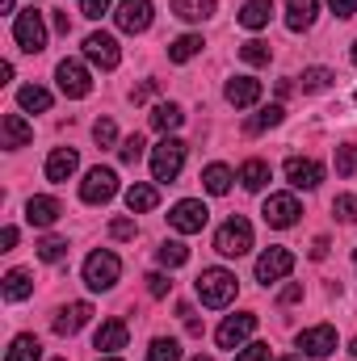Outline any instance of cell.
<instances>
[{
    "label": "cell",
    "mask_w": 357,
    "mask_h": 361,
    "mask_svg": "<svg viewBox=\"0 0 357 361\" xmlns=\"http://www.w3.org/2000/svg\"><path fill=\"white\" fill-rule=\"evenodd\" d=\"M198 298H202V307H227L231 298H236V290H240V281H236V273L227 269H202L198 273Z\"/></svg>",
    "instance_id": "cell-1"
},
{
    "label": "cell",
    "mask_w": 357,
    "mask_h": 361,
    "mask_svg": "<svg viewBox=\"0 0 357 361\" xmlns=\"http://www.w3.org/2000/svg\"><path fill=\"white\" fill-rule=\"evenodd\" d=\"M181 169H185V143L164 135L156 147H152V177L156 180H177Z\"/></svg>",
    "instance_id": "cell-2"
},
{
    "label": "cell",
    "mask_w": 357,
    "mask_h": 361,
    "mask_svg": "<svg viewBox=\"0 0 357 361\" xmlns=\"http://www.w3.org/2000/svg\"><path fill=\"white\" fill-rule=\"evenodd\" d=\"M253 248V223L248 219H227L219 231H214V252H223V257H244Z\"/></svg>",
    "instance_id": "cell-3"
},
{
    "label": "cell",
    "mask_w": 357,
    "mask_h": 361,
    "mask_svg": "<svg viewBox=\"0 0 357 361\" xmlns=\"http://www.w3.org/2000/svg\"><path fill=\"white\" fill-rule=\"evenodd\" d=\"M13 38H17V47L25 55H38L47 47V21H42V13H34V8L17 13L13 17Z\"/></svg>",
    "instance_id": "cell-4"
},
{
    "label": "cell",
    "mask_w": 357,
    "mask_h": 361,
    "mask_svg": "<svg viewBox=\"0 0 357 361\" xmlns=\"http://www.w3.org/2000/svg\"><path fill=\"white\" fill-rule=\"evenodd\" d=\"M118 273H122V261L101 248V252H92L89 261H85V286L89 290H114L118 286Z\"/></svg>",
    "instance_id": "cell-5"
},
{
    "label": "cell",
    "mask_w": 357,
    "mask_h": 361,
    "mask_svg": "<svg viewBox=\"0 0 357 361\" xmlns=\"http://www.w3.org/2000/svg\"><path fill=\"white\" fill-rule=\"evenodd\" d=\"M55 85H59L63 97H72V101H80V97H89V92H92L89 68H85L80 59H63V63L55 68Z\"/></svg>",
    "instance_id": "cell-6"
},
{
    "label": "cell",
    "mask_w": 357,
    "mask_h": 361,
    "mask_svg": "<svg viewBox=\"0 0 357 361\" xmlns=\"http://www.w3.org/2000/svg\"><path fill=\"white\" fill-rule=\"evenodd\" d=\"M253 332H257V315H253V311H240V315H227V319L219 324L214 341H219V349H231V353H236Z\"/></svg>",
    "instance_id": "cell-7"
},
{
    "label": "cell",
    "mask_w": 357,
    "mask_h": 361,
    "mask_svg": "<svg viewBox=\"0 0 357 361\" xmlns=\"http://www.w3.org/2000/svg\"><path fill=\"white\" fill-rule=\"evenodd\" d=\"M114 193H118V173H114V169H101V164H97V169H89V177L80 180V197H85L89 206H105Z\"/></svg>",
    "instance_id": "cell-8"
},
{
    "label": "cell",
    "mask_w": 357,
    "mask_h": 361,
    "mask_svg": "<svg viewBox=\"0 0 357 361\" xmlns=\"http://www.w3.org/2000/svg\"><path fill=\"white\" fill-rule=\"evenodd\" d=\"M265 223L269 227H277V231H286V227H294L298 223V214H303V206H298V197L294 193H269L265 202Z\"/></svg>",
    "instance_id": "cell-9"
},
{
    "label": "cell",
    "mask_w": 357,
    "mask_h": 361,
    "mask_svg": "<svg viewBox=\"0 0 357 361\" xmlns=\"http://www.w3.org/2000/svg\"><path fill=\"white\" fill-rule=\"evenodd\" d=\"M290 269H294V252H290V248H265V252L257 257V281H261V286L282 281Z\"/></svg>",
    "instance_id": "cell-10"
},
{
    "label": "cell",
    "mask_w": 357,
    "mask_h": 361,
    "mask_svg": "<svg viewBox=\"0 0 357 361\" xmlns=\"http://www.w3.org/2000/svg\"><path fill=\"white\" fill-rule=\"evenodd\" d=\"M85 59L89 63H97V68H118V59H122V51H118V38L114 34H105V30H97V34H89L85 38Z\"/></svg>",
    "instance_id": "cell-11"
},
{
    "label": "cell",
    "mask_w": 357,
    "mask_h": 361,
    "mask_svg": "<svg viewBox=\"0 0 357 361\" xmlns=\"http://www.w3.org/2000/svg\"><path fill=\"white\" fill-rule=\"evenodd\" d=\"M206 219H210V210H206L202 202H193V197H185V202H177V206L169 210V223H173V231H181V235L202 231V227H206Z\"/></svg>",
    "instance_id": "cell-12"
},
{
    "label": "cell",
    "mask_w": 357,
    "mask_h": 361,
    "mask_svg": "<svg viewBox=\"0 0 357 361\" xmlns=\"http://www.w3.org/2000/svg\"><path fill=\"white\" fill-rule=\"evenodd\" d=\"M114 21H118L122 34H143L152 25V0H122L118 13H114Z\"/></svg>",
    "instance_id": "cell-13"
},
{
    "label": "cell",
    "mask_w": 357,
    "mask_h": 361,
    "mask_svg": "<svg viewBox=\"0 0 357 361\" xmlns=\"http://www.w3.org/2000/svg\"><path fill=\"white\" fill-rule=\"evenodd\" d=\"M286 180L294 189H315L324 180V164L320 160H307V156H290L286 160Z\"/></svg>",
    "instance_id": "cell-14"
},
{
    "label": "cell",
    "mask_w": 357,
    "mask_h": 361,
    "mask_svg": "<svg viewBox=\"0 0 357 361\" xmlns=\"http://www.w3.org/2000/svg\"><path fill=\"white\" fill-rule=\"evenodd\" d=\"M298 349H303L307 357H328V353L337 349V328H328V324L303 328V332H298Z\"/></svg>",
    "instance_id": "cell-15"
},
{
    "label": "cell",
    "mask_w": 357,
    "mask_h": 361,
    "mask_svg": "<svg viewBox=\"0 0 357 361\" xmlns=\"http://www.w3.org/2000/svg\"><path fill=\"white\" fill-rule=\"evenodd\" d=\"M30 139H34V126H30L21 114H4V118H0V147L17 152V147H25Z\"/></svg>",
    "instance_id": "cell-16"
},
{
    "label": "cell",
    "mask_w": 357,
    "mask_h": 361,
    "mask_svg": "<svg viewBox=\"0 0 357 361\" xmlns=\"http://www.w3.org/2000/svg\"><path fill=\"white\" fill-rule=\"evenodd\" d=\"M76 169H80L76 147H55V152L47 156V180H55V185L72 180V177H76Z\"/></svg>",
    "instance_id": "cell-17"
},
{
    "label": "cell",
    "mask_w": 357,
    "mask_h": 361,
    "mask_svg": "<svg viewBox=\"0 0 357 361\" xmlns=\"http://www.w3.org/2000/svg\"><path fill=\"white\" fill-rule=\"evenodd\" d=\"M223 97H227V105L248 109V105H257V101H261V80H253V76H231V80H227V89H223Z\"/></svg>",
    "instance_id": "cell-18"
},
{
    "label": "cell",
    "mask_w": 357,
    "mask_h": 361,
    "mask_svg": "<svg viewBox=\"0 0 357 361\" xmlns=\"http://www.w3.org/2000/svg\"><path fill=\"white\" fill-rule=\"evenodd\" d=\"M59 214H63V206H59L55 197H42V193H38V197L25 202V223H30V227H55Z\"/></svg>",
    "instance_id": "cell-19"
},
{
    "label": "cell",
    "mask_w": 357,
    "mask_h": 361,
    "mask_svg": "<svg viewBox=\"0 0 357 361\" xmlns=\"http://www.w3.org/2000/svg\"><path fill=\"white\" fill-rule=\"evenodd\" d=\"M89 319H92L89 302H68V307H59V315H55V332H59V336H76Z\"/></svg>",
    "instance_id": "cell-20"
},
{
    "label": "cell",
    "mask_w": 357,
    "mask_h": 361,
    "mask_svg": "<svg viewBox=\"0 0 357 361\" xmlns=\"http://www.w3.org/2000/svg\"><path fill=\"white\" fill-rule=\"evenodd\" d=\"M126 324L122 319H105L101 328H97V336H92V349H101V353H118V349H126Z\"/></svg>",
    "instance_id": "cell-21"
},
{
    "label": "cell",
    "mask_w": 357,
    "mask_h": 361,
    "mask_svg": "<svg viewBox=\"0 0 357 361\" xmlns=\"http://www.w3.org/2000/svg\"><path fill=\"white\" fill-rule=\"evenodd\" d=\"M315 13H320V0H286V25H290L294 34L311 30Z\"/></svg>",
    "instance_id": "cell-22"
},
{
    "label": "cell",
    "mask_w": 357,
    "mask_h": 361,
    "mask_svg": "<svg viewBox=\"0 0 357 361\" xmlns=\"http://www.w3.org/2000/svg\"><path fill=\"white\" fill-rule=\"evenodd\" d=\"M269 177H273V169H269L265 160H244L240 173H236V180H240L248 193H261V189L269 185Z\"/></svg>",
    "instance_id": "cell-23"
},
{
    "label": "cell",
    "mask_w": 357,
    "mask_h": 361,
    "mask_svg": "<svg viewBox=\"0 0 357 361\" xmlns=\"http://www.w3.org/2000/svg\"><path fill=\"white\" fill-rule=\"evenodd\" d=\"M156 202H160L156 185H143V180H135V185L126 189V210H131V214H147V210H156Z\"/></svg>",
    "instance_id": "cell-24"
},
{
    "label": "cell",
    "mask_w": 357,
    "mask_h": 361,
    "mask_svg": "<svg viewBox=\"0 0 357 361\" xmlns=\"http://www.w3.org/2000/svg\"><path fill=\"white\" fill-rule=\"evenodd\" d=\"M269 17H273V0H244V8H240L244 30H265Z\"/></svg>",
    "instance_id": "cell-25"
},
{
    "label": "cell",
    "mask_w": 357,
    "mask_h": 361,
    "mask_svg": "<svg viewBox=\"0 0 357 361\" xmlns=\"http://www.w3.org/2000/svg\"><path fill=\"white\" fill-rule=\"evenodd\" d=\"M30 294H34L30 269H8L4 273V298H8V302H21V298H30Z\"/></svg>",
    "instance_id": "cell-26"
},
{
    "label": "cell",
    "mask_w": 357,
    "mask_h": 361,
    "mask_svg": "<svg viewBox=\"0 0 357 361\" xmlns=\"http://www.w3.org/2000/svg\"><path fill=\"white\" fill-rule=\"evenodd\" d=\"M181 122H185V109H181L177 101H160V105L152 109V126H156V130H164V135H169V130H177Z\"/></svg>",
    "instance_id": "cell-27"
},
{
    "label": "cell",
    "mask_w": 357,
    "mask_h": 361,
    "mask_svg": "<svg viewBox=\"0 0 357 361\" xmlns=\"http://www.w3.org/2000/svg\"><path fill=\"white\" fill-rule=\"evenodd\" d=\"M202 47H206L202 34H181V38L169 42V59H173V63H189L193 55H202Z\"/></svg>",
    "instance_id": "cell-28"
},
{
    "label": "cell",
    "mask_w": 357,
    "mask_h": 361,
    "mask_svg": "<svg viewBox=\"0 0 357 361\" xmlns=\"http://www.w3.org/2000/svg\"><path fill=\"white\" fill-rule=\"evenodd\" d=\"M282 118H286V109H282V105H265V109H257V114L244 122V135H261V130H273V126H282Z\"/></svg>",
    "instance_id": "cell-29"
},
{
    "label": "cell",
    "mask_w": 357,
    "mask_h": 361,
    "mask_svg": "<svg viewBox=\"0 0 357 361\" xmlns=\"http://www.w3.org/2000/svg\"><path fill=\"white\" fill-rule=\"evenodd\" d=\"M17 105L30 109V114H47L51 109V92L42 85H25V89H17Z\"/></svg>",
    "instance_id": "cell-30"
},
{
    "label": "cell",
    "mask_w": 357,
    "mask_h": 361,
    "mask_svg": "<svg viewBox=\"0 0 357 361\" xmlns=\"http://www.w3.org/2000/svg\"><path fill=\"white\" fill-rule=\"evenodd\" d=\"M4 361H42V345H38V336H17L13 345H8V353H4Z\"/></svg>",
    "instance_id": "cell-31"
},
{
    "label": "cell",
    "mask_w": 357,
    "mask_h": 361,
    "mask_svg": "<svg viewBox=\"0 0 357 361\" xmlns=\"http://www.w3.org/2000/svg\"><path fill=\"white\" fill-rule=\"evenodd\" d=\"M173 13L181 21H206L214 17V0H173Z\"/></svg>",
    "instance_id": "cell-32"
},
{
    "label": "cell",
    "mask_w": 357,
    "mask_h": 361,
    "mask_svg": "<svg viewBox=\"0 0 357 361\" xmlns=\"http://www.w3.org/2000/svg\"><path fill=\"white\" fill-rule=\"evenodd\" d=\"M231 169H227V164H210V169H206V173H202V185H206V193H214V197H223V193H227V189H231Z\"/></svg>",
    "instance_id": "cell-33"
},
{
    "label": "cell",
    "mask_w": 357,
    "mask_h": 361,
    "mask_svg": "<svg viewBox=\"0 0 357 361\" xmlns=\"http://www.w3.org/2000/svg\"><path fill=\"white\" fill-rule=\"evenodd\" d=\"M332 80H337V72H332V68H307V72L298 76L303 92H324V89H332Z\"/></svg>",
    "instance_id": "cell-34"
},
{
    "label": "cell",
    "mask_w": 357,
    "mask_h": 361,
    "mask_svg": "<svg viewBox=\"0 0 357 361\" xmlns=\"http://www.w3.org/2000/svg\"><path fill=\"white\" fill-rule=\"evenodd\" d=\"M156 257H160V265H164V269H181V265L189 261V248H185L181 240H164V244L156 248Z\"/></svg>",
    "instance_id": "cell-35"
},
{
    "label": "cell",
    "mask_w": 357,
    "mask_h": 361,
    "mask_svg": "<svg viewBox=\"0 0 357 361\" xmlns=\"http://www.w3.org/2000/svg\"><path fill=\"white\" fill-rule=\"evenodd\" d=\"M240 59H244V63H253V68H265L269 59H273V47L261 42V38H248V42L240 47Z\"/></svg>",
    "instance_id": "cell-36"
},
{
    "label": "cell",
    "mask_w": 357,
    "mask_h": 361,
    "mask_svg": "<svg viewBox=\"0 0 357 361\" xmlns=\"http://www.w3.org/2000/svg\"><path fill=\"white\" fill-rule=\"evenodd\" d=\"M147 361H181V345L173 336H156L147 345Z\"/></svg>",
    "instance_id": "cell-37"
},
{
    "label": "cell",
    "mask_w": 357,
    "mask_h": 361,
    "mask_svg": "<svg viewBox=\"0 0 357 361\" xmlns=\"http://www.w3.org/2000/svg\"><path fill=\"white\" fill-rule=\"evenodd\" d=\"M63 257H68V240H59V235H47V240H38V261L55 265V261H63Z\"/></svg>",
    "instance_id": "cell-38"
},
{
    "label": "cell",
    "mask_w": 357,
    "mask_h": 361,
    "mask_svg": "<svg viewBox=\"0 0 357 361\" xmlns=\"http://www.w3.org/2000/svg\"><path fill=\"white\" fill-rule=\"evenodd\" d=\"M143 147H147V143H143V135H131V139H122V147H118V160L135 169V164L143 160Z\"/></svg>",
    "instance_id": "cell-39"
},
{
    "label": "cell",
    "mask_w": 357,
    "mask_h": 361,
    "mask_svg": "<svg viewBox=\"0 0 357 361\" xmlns=\"http://www.w3.org/2000/svg\"><path fill=\"white\" fill-rule=\"evenodd\" d=\"M357 173V143L337 147V177H353Z\"/></svg>",
    "instance_id": "cell-40"
},
{
    "label": "cell",
    "mask_w": 357,
    "mask_h": 361,
    "mask_svg": "<svg viewBox=\"0 0 357 361\" xmlns=\"http://www.w3.org/2000/svg\"><path fill=\"white\" fill-rule=\"evenodd\" d=\"M332 214H337L341 223H357V193H341V197L332 202Z\"/></svg>",
    "instance_id": "cell-41"
},
{
    "label": "cell",
    "mask_w": 357,
    "mask_h": 361,
    "mask_svg": "<svg viewBox=\"0 0 357 361\" xmlns=\"http://www.w3.org/2000/svg\"><path fill=\"white\" fill-rule=\"evenodd\" d=\"M92 139H97L101 147H114V143H118V126H114L109 118H101V122L92 126Z\"/></svg>",
    "instance_id": "cell-42"
},
{
    "label": "cell",
    "mask_w": 357,
    "mask_h": 361,
    "mask_svg": "<svg viewBox=\"0 0 357 361\" xmlns=\"http://www.w3.org/2000/svg\"><path fill=\"white\" fill-rule=\"evenodd\" d=\"M236 361H269V345L253 341V345H244V349L236 353Z\"/></svg>",
    "instance_id": "cell-43"
},
{
    "label": "cell",
    "mask_w": 357,
    "mask_h": 361,
    "mask_svg": "<svg viewBox=\"0 0 357 361\" xmlns=\"http://www.w3.org/2000/svg\"><path fill=\"white\" fill-rule=\"evenodd\" d=\"M169 290H173V281H169L164 273H147V294H152V298H164Z\"/></svg>",
    "instance_id": "cell-44"
},
{
    "label": "cell",
    "mask_w": 357,
    "mask_h": 361,
    "mask_svg": "<svg viewBox=\"0 0 357 361\" xmlns=\"http://www.w3.org/2000/svg\"><path fill=\"white\" fill-rule=\"evenodd\" d=\"M109 235L114 240H135V219H114L109 223Z\"/></svg>",
    "instance_id": "cell-45"
},
{
    "label": "cell",
    "mask_w": 357,
    "mask_h": 361,
    "mask_svg": "<svg viewBox=\"0 0 357 361\" xmlns=\"http://www.w3.org/2000/svg\"><path fill=\"white\" fill-rule=\"evenodd\" d=\"M109 4L114 0H80V13L85 17H101V13H109Z\"/></svg>",
    "instance_id": "cell-46"
},
{
    "label": "cell",
    "mask_w": 357,
    "mask_h": 361,
    "mask_svg": "<svg viewBox=\"0 0 357 361\" xmlns=\"http://www.w3.org/2000/svg\"><path fill=\"white\" fill-rule=\"evenodd\" d=\"M298 298H303V286H298V281L282 286V294H277V302H282V307H290V302H298Z\"/></svg>",
    "instance_id": "cell-47"
},
{
    "label": "cell",
    "mask_w": 357,
    "mask_h": 361,
    "mask_svg": "<svg viewBox=\"0 0 357 361\" xmlns=\"http://www.w3.org/2000/svg\"><path fill=\"white\" fill-rule=\"evenodd\" d=\"M328 8L345 21V17H353V13H357V0H328Z\"/></svg>",
    "instance_id": "cell-48"
},
{
    "label": "cell",
    "mask_w": 357,
    "mask_h": 361,
    "mask_svg": "<svg viewBox=\"0 0 357 361\" xmlns=\"http://www.w3.org/2000/svg\"><path fill=\"white\" fill-rule=\"evenodd\" d=\"M17 248V227H4L0 231V252H13Z\"/></svg>",
    "instance_id": "cell-49"
},
{
    "label": "cell",
    "mask_w": 357,
    "mask_h": 361,
    "mask_svg": "<svg viewBox=\"0 0 357 361\" xmlns=\"http://www.w3.org/2000/svg\"><path fill=\"white\" fill-rule=\"evenodd\" d=\"M328 248H332V244H328V235H315V244H311V257H315V261H324V257H328Z\"/></svg>",
    "instance_id": "cell-50"
},
{
    "label": "cell",
    "mask_w": 357,
    "mask_h": 361,
    "mask_svg": "<svg viewBox=\"0 0 357 361\" xmlns=\"http://www.w3.org/2000/svg\"><path fill=\"white\" fill-rule=\"evenodd\" d=\"M55 30H59V34H68V30H72V17H68V8H59V13H55Z\"/></svg>",
    "instance_id": "cell-51"
},
{
    "label": "cell",
    "mask_w": 357,
    "mask_h": 361,
    "mask_svg": "<svg viewBox=\"0 0 357 361\" xmlns=\"http://www.w3.org/2000/svg\"><path fill=\"white\" fill-rule=\"evenodd\" d=\"M152 92H156V80H147V85H139V89H135V101H147Z\"/></svg>",
    "instance_id": "cell-52"
},
{
    "label": "cell",
    "mask_w": 357,
    "mask_h": 361,
    "mask_svg": "<svg viewBox=\"0 0 357 361\" xmlns=\"http://www.w3.org/2000/svg\"><path fill=\"white\" fill-rule=\"evenodd\" d=\"M0 8H4V13H17V8H13V0H0Z\"/></svg>",
    "instance_id": "cell-53"
},
{
    "label": "cell",
    "mask_w": 357,
    "mask_h": 361,
    "mask_svg": "<svg viewBox=\"0 0 357 361\" xmlns=\"http://www.w3.org/2000/svg\"><path fill=\"white\" fill-rule=\"evenodd\" d=\"M277 361H303V357H298V353H290V357H277Z\"/></svg>",
    "instance_id": "cell-54"
},
{
    "label": "cell",
    "mask_w": 357,
    "mask_h": 361,
    "mask_svg": "<svg viewBox=\"0 0 357 361\" xmlns=\"http://www.w3.org/2000/svg\"><path fill=\"white\" fill-rule=\"evenodd\" d=\"M349 353H353V357H357V341H353V345H349Z\"/></svg>",
    "instance_id": "cell-55"
},
{
    "label": "cell",
    "mask_w": 357,
    "mask_h": 361,
    "mask_svg": "<svg viewBox=\"0 0 357 361\" xmlns=\"http://www.w3.org/2000/svg\"><path fill=\"white\" fill-rule=\"evenodd\" d=\"M193 361H214V357H202V353H198V357H193Z\"/></svg>",
    "instance_id": "cell-56"
},
{
    "label": "cell",
    "mask_w": 357,
    "mask_h": 361,
    "mask_svg": "<svg viewBox=\"0 0 357 361\" xmlns=\"http://www.w3.org/2000/svg\"><path fill=\"white\" fill-rule=\"evenodd\" d=\"M101 361H122V357H101Z\"/></svg>",
    "instance_id": "cell-57"
},
{
    "label": "cell",
    "mask_w": 357,
    "mask_h": 361,
    "mask_svg": "<svg viewBox=\"0 0 357 361\" xmlns=\"http://www.w3.org/2000/svg\"><path fill=\"white\" fill-rule=\"evenodd\" d=\"M353 63H357V42H353Z\"/></svg>",
    "instance_id": "cell-58"
},
{
    "label": "cell",
    "mask_w": 357,
    "mask_h": 361,
    "mask_svg": "<svg viewBox=\"0 0 357 361\" xmlns=\"http://www.w3.org/2000/svg\"><path fill=\"white\" fill-rule=\"evenodd\" d=\"M51 361H68V357H51Z\"/></svg>",
    "instance_id": "cell-59"
},
{
    "label": "cell",
    "mask_w": 357,
    "mask_h": 361,
    "mask_svg": "<svg viewBox=\"0 0 357 361\" xmlns=\"http://www.w3.org/2000/svg\"><path fill=\"white\" fill-rule=\"evenodd\" d=\"M353 265H357V252H353Z\"/></svg>",
    "instance_id": "cell-60"
}]
</instances>
